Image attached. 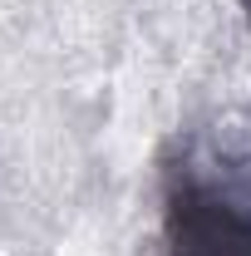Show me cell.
Returning <instances> with one entry per match:
<instances>
[{
	"label": "cell",
	"instance_id": "obj_2",
	"mask_svg": "<svg viewBox=\"0 0 251 256\" xmlns=\"http://www.w3.org/2000/svg\"><path fill=\"white\" fill-rule=\"evenodd\" d=\"M242 10H246V20H251V0H242Z\"/></svg>",
	"mask_w": 251,
	"mask_h": 256
},
{
	"label": "cell",
	"instance_id": "obj_1",
	"mask_svg": "<svg viewBox=\"0 0 251 256\" xmlns=\"http://www.w3.org/2000/svg\"><path fill=\"white\" fill-rule=\"evenodd\" d=\"M168 256H251V212L197 172H172L162 192Z\"/></svg>",
	"mask_w": 251,
	"mask_h": 256
}]
</instances>
